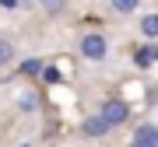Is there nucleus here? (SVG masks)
Masks as SVG:
<instances>
[{"label":"nucleus","mask_w":158,"mask_h":147,"mask_svg":"<svg viewBox=\"0 0 158 147\" xmlns=\"http://www.w3.org/2000/svg\"><path fill=\"white\" fill-rule=\"evenodd\" d=\"M81 130H85L88 137H106V133H109V123H106L102 116H88L85 123H81Z\"/></svg>","instance_id":"obj_4"},{"label":"nucleus","mask_w":158,"mask_h":147,"mask_svg":"<svg viewBox=\"0 0 158 147\" xmlns=\"http://www.w3.org/2000/svg\"><path fill=\"white\" fill-rule=\"evenodd\" d=\"M130 147H158V126H137V133H134V144Z\"/></svg>","instance_id":"obj_3"},{"label":"nucleus","mask_w":158,"mask_h":147,"mask_svg":"<svg viewBox=\"0 0 158 147\" xmlns=\"http://www.w3.org/2000/svg\"><path fill=\"white\" fill-rule=\"evenodd\" d=\"M42 7H46L49 14H60V11H63V0H42Z\"/></svg>","instance_id":"obj_9"},{"label":"nucleus","mask_w":158,"mask_h":147,"mask_svg":"<svg viewBox=\"0 0 158 147\" xmlns=\"http://www.w3.org/2000/svg\"><path fill=\"white\" fill-rule=\"evenodd\" d=\"M21 109H35V95H21Z\"/></svg>","instance_id":"obj_11"},{"label":"nucleus","mask_w":158,"mask_h":147,"mask_svg":"<svg viewBox=\"0 0 158 147\" xmlns=\"http://www.w3.org/2000/svg\"><path fill=\"white\" fill-rule=\"evenodd\" d=\"M141 32L148 35V39H155L158 35V14H144L141 18Z\"/></svg>","instance_id":"obj_5"},{"label":"nucleus","mask_w":158,"mask_h":147,"mask_svg":"<svg viewBox=\"0 0 158 147\" xmlns=\"http://www.w3.org/2000/svg\"><path fill=\"white\" fill-rule=\"evenodd\" d=\"M81 56L102 60L106 56V39H102V35H85V39H81Z\"/></svg>","instance_id":"obj_2"},{"label":"nucleus","mask_w":158,"mask_h":147,"mask_svg":"<svg viewBox=\"0 0 158 147\" xmlns=\"http://www.w3.org/2000/svg\"><path fill=\"white\" fill-rule=\"evenodd\" d=\"M113 7L119 14H130V11H137V0H113Z\"/></svg>","instance_id":"obj_7"},{"label":"nucleus","mask_w":158,"mask_h":147,"mask_svg":"<svg viewBox=\"0 0 158 147\" xmlns=\"http://www.w3.org/2000/svg\"><path fill=\"white\" fill-rule=\"evenodd\" d=\"M102 119H106L109 126H119L123 119L130 116V109H127V102H119V98H106L102 102V112H98Z\"/></svg>","instance_id":"obj_1"},{"label":"nucleus","mask_w":158,"mask_h":147,"mask_svg":"<svg viewBox=\"0 0 158 147\" xmlns=\"http://www.w3.org/2000/svg\"><path fill=\"white\" fill-rule=\"evenodd\" d=\"M0 4H4V7H14V4H18V0H0Z\"/></svg>","instance_id":"obj_12"},{"label":"nucleus","mask_w":158,"mask_h":147,"mask_svg":"<svg viewBox=\"0 0 158 147\" xmlns=\"http://www.w3.org/2000/svg\"><path fill=\"white\" fill-rule=\"evenodd\" d=\"M11 56H14V46L7 42V39H0V63H7Z\"/></svg>","instance_id":"obj_8"},{"label":"nucleus","mask_w":158,"mask_h":147,"mask_svg":"<svg viewBox=\"0 0 158 147\" xmlns=\"http://www.w3.org/2000/svg\"><path fill=\"white\" fill-rule=\"evenodd\" d=\"M158 60V46H144L141 53H137V63H141V67H148V63H155Z\"/></svg>","instance_id":"obj_6"},{"label":"nucleus","mask_w":158,"mask_h":147,"mask_svg":"<svg viewBox=\"0 0 158 147\" xmlns=\"http://www.w3.org/2000/svg\"><path fill=\"white\" fill-rule=\"evenodd\" d=\"M39 70H42L39 60H25V67H21V74H39Z\"/></svg>","instance_id":"obj_10"}]
</instances>
